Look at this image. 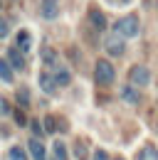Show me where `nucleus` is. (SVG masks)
Listing matches in <instances>:
<instances>
[{
    "mask_svg": "<svg viewBox=\"0 0 158 160\" xmlns=\"http://www.w3.org/2000/svg\"><path fill=\"white\" fill-rule=\"evenodd\" d=\"M114 35H118L121 40L124 37H136L138 35V18L136 15H126L114 25Z\"/></svg>",
    "mask_w": 158,
    "mask_h": 160,
    "instance_id": "obj_1",
    "label": "nucleus"
},
{
    "mask_svg": "<svg viewBox=\"0 0 158 160\" xmlns=\"http://www.w3.org/2000/svg\"><path fill=\"white\" fill-rule=\"evenodd\" d=\"M94 79H97V84H101V86L114 84V79H116V69L111 67V62H106V59H99V62H97Z\"/></svg>",
    "mask_w": 158,
    "mask_h": 160,
    "instance_id": "obj_2",
    "label": "nucleus"
},
{
    "mask_svg": "<svg viewBox=\"0 0 158 160\" xmlns=\"http://www.w3.org/2000/svg\"><path fill=\"white\" fill-rule=\"evenodd\" d=\"M129 81L134 84V86H148V81H151V72H148V67H131V72H129Z\"/></svg>",
    "mask_w": 158,
    "mask_h": 160,
    "instance_id": "obj_3",
    "label": "nucleus"
},
{
    "mask_svg": "<svg viewBox=\"0 0 158 160\" xmlns=\"http://www.w3.org/2000/svg\"><path fill=\"white\" fill-rule=\"evenodd\" d=\"M104 47H106V52H109L111 57H121L124 49H126V44H124V40H121L118 35H109L106 42H104Z\"/></svg>",
    "mask_w": 158,
    "mask_h": 160,
    "instance_id": "obj_4",
    "label": "nucleus"
},
{
    "mask_svg": "<svg viewBox=\"0 0 158 160\" xmlns=\"http://www.w3.org/2000/svg\"><path fill=\"white\" fill-rule=\"evenodd\" d=\"M40 15H42L45 20H55V18L59 15V0H42Z\"/></svg>",
    "mask_w": 158,
    "mask_h": 160,
    "instance_id": "obj_5",
    "label": "nucleus"
},
{
    "mask_svg": "<svg viewBox=\"0 0 158 160\" xmlns=\"http://www.w3.org/2000/svg\"><path fill=\"white\" fill-rule=\"evenodd\" d=\"M30 155H32V160H47V150H45V145H42V140L37 138H30Z\"/></svg>",
    "mask_w": 158,
    "mask_h": 160,
    "instance_id": "obj_6",
    "label": "nucleus"
},
{
    "mask_svg": "<svg viewBox=\"0 0 158 160\" xmlns=\"http://www.w3.org/2000/svg\"><path fill=\"white\" fill-rule=\"evenodd\" d=\"M89 22L94 25V30H104V27H106V18H104V12L97 10V8L89 10Z\"/></svg>",
    "mask_w": 158,
    "mask_h": 160,
    "instance_id": "obj_7",
    "label": "nucleus"
},
{
    "mask_svg": "<svg viewBox=\"0 0 158 160\" xmlns=\"http://www.w3.org/2000/svg\"><path fill=\"white\" fill-rule=\"evenodd\" d=\"M8 64H10L13 69H25L22 52H20V49H10V52H8Z\"/></svg>",
    "mask_w": 158,
    "mask_h": 160,
    "instance_id": "obj_8",
    "label": "nucleus"
},
{
    "mask_svg": "<svg viewBox=\"0 0 158 160\" xmlns=\"http://www.w3.org/2000/svg\"><path fill=\"white\" fill-rule=\"evenodd\" d=\"M40 86H42V91H47V94H55V89H57L55 77H50V74H40Z\"/></svg>",
    "mask_w": 158,
    "mask_h": 160,
    "instance_id": "obj_9",
    "label": "nucleus"
},
{
    "mask_svg": "<svg viewBox=\"0 0 158 160\" xmlns=\"http://www.w3.org/2000/svg\"><path fill=\"white\" fill-rule=\"evenodd\" d=\"M136 160H158V150L153 148V145H146V148L138 150Z\"/></svg>",
    "mask_w": 158,
    "mask_h": 160,
    "instance_id": "obj_10",
    "label": "nucleus"
},
{
    "mask_svg": "<svg viewBox=\"0 0 158 160\" xmlns=\"http://www.w3.org/2000/svg\"><path fill=\"white\" fill-rule=\"evenodd\" d=\"M121 99L129 101V103H138L141 96H138V91L134 89V86H124V89H121Z\"/></svg>",
    "mask_w": 158,
    "mask_h": 160,
    "instance_id": "obj_11",
    "label": "nucleus"
},
{
    "mask_svg": "<svg viewBox=\"0 0 158 160\" xmlns=\"http://www.w3.org/2000/svg\"><path fill=\"white\" fill-rule=\"evenodd\" d=\"M18 47H20V52H27L30 47H32V37H30V32H18Z\"/></svg>",
    "mask_w": 158,
    "mask_h": 160,
    "instance_id": "obj_12",
    "label": "nucleus"
},
{
    "mask_svg": "<svg viewBox=\"0 0 158 160\" xmlns=\"http://www.w3.org/2000/svg\"><path fill=\"white\" fill-rule=\"evenodd\" d=\"M0 79L5 81V84L13 81V67L8 64V59H0Z\"/></svg>",
    "mask_w": 158,
    "mask_h": 160,
    "instance_id": "obj_13",
    "label": "nucleus"
},
{
    "mask_svg": "<svg viewBox=\"0 0 158 160\" xmlns=\"http://www.w3.org/2000/svg\"><path fill=\"white\" fill-rule=\"evenodd\" d=\"M42 62H45L47 67H55V64H57V52H55L52 47H45V49H42Z\"/></svg>",
    "mask_w": 158,
    "mask_h": 160,
    "instance_id": "obj_14",
    "label": "nucleus"
},
{
    "mask_svg": "<svg viewBox=\"0 0 158 160\" xmlns=\"http://www.w3.org/2000/svg\"><path fill=\"white\" fill-rule=\"evenodd\" d=\"M72 81V74L67 72V69H57V74H55V84L57 86H67Z\"/></svg>",
    "mask_w": 158,
    "mask_h": 160,
    "instance_id": "obj_15",
    "label": "nucleus"
},
{
    "mask_svg": "<svg viewBox=\"0 0 158 160\" xmlns=\"http://www.w3.org/2000/svg\"><path fill=\"white\" fill-rule=\"evenodd\" d=\"M8 158H10V160H27V153H25L20 145H13L10 153H8Z\"/></svg>",
    "mask_w": 158,
    "mask_h": 160,
    "instance_id": "obj_16",
    "label": "nucleus"
},
{
    "mask_svg": "<svg viewBox=\"0 0 158 160\" xmlns=\"http://www.w3.org/2000/svg\"><path fill=\"white\" fill-rule=\"evenodd\" d=\"M55 155H57L59 160H69V158H67V148H64V143H62V140L55 143Z\"/></svg>",
    "mask_w": 158,
    "mask_h": 160,
    "instance_id": "obj_17",
    "label": "nucleus"
},
{
    "mask_svg": "<svg viewBox=\"0 0 158 160\" xmlns=\"http://www.w3.org/2000/svg\"><path fill=\"white\" fill-rule=\"evenodd\" d=\"M45 131H47V133H55V131H57V121H55V116H47V118H45Z\"/></svg>",
    "mask_w": 158,
    "mask_h": 160,
    "instance_id": "obj_18",
    "label": "nucleus"
},
{
    "mask_svg": "<svg viewBox=\"0 0 158 160\" xmlns=\"http://www.w3.org/2000/svg\"><path fill=\"white\" fill-rule=\"evenodd\" d=\"M8 32H10V22L5 20V18H0V40L8 37Z\"/></svg>",
    "mask_w": 158,
    "mask_h": 160,
    "instance_id": "obj_19",
    "label": "nucleus"
},
{
    "mask_svg": "<svg viewBox=\"0 0 158 160\" xmlns=\"http://www.w3.org/2000/svg\"><path fill=\"white\" fill-rule=\"evenodd\" d=\"M18 101L22 103V106L30 103V94H27V89H20V91H18Z\"/></svg>",
    "mask_w": 158,
    "mask_h": 160,
    "instance_id": "obj_20",
    "label": "nucleus"
},
{
    "mask_svg": "<svg viewBox=\"0 0 158 160\" xmlns=\"http://www.w3.org/2000/svg\"><path fill=\"white\" fill-rule=\"evenodd\" d=\"M74 153H77L79 160H87V148H84V143H77V145H74Z\"/></svg>",
    "mask_w": 158,
    "mask_h": 160,
    "instance_id": "obj_21",
    "label": "nucleus"
},
{
    "mask_svg": "<svg viewBox=\"0 0 158 160\" xmlns=\"http://www.w3.org/2000/svg\"><path fill=\"white\" fill-rule=\"evenodd\" d=\"M15 123H18V126H25V123H27V118H25L22 111H15Z\"/></svg>",
    "mask_w": 158,
    "mask_h": 160,
    "instance_id": "obj_22",
    "label": "nucleus"
},
{
    "mask_svg": "<svg viewBox=\"0 0 158 160\" xmlns=\"http://www.w3.org/2000/svg\"><path fill=\"white\" fill-rule=\"evenodd\" d=\"M30 126H32V131H35V133H37V136H42V126H40V121H32V123H30Z\"/></svg>",
    "mask_w": 158,
    "mask_h": 160,
    "instance_id": "obj_23",
    "label": "nucleus"
},
{
    "mask_svg": "<svg viewBox=\"0 0 158 160\" xmlns=\"http://www.w3.org/2000/svg\"><path fill=\"white\" fill-rule=\"evenodd\" d=\"M94 160H109V158H106L104 150H97V153H94Z\"/></svg>",
    "mask_w": 158,
    "mask_h": 160,
    "instance_id": "obj_24",
    "label": "nucleus"
},
{
    "mask_svg": "<svg viewBox=\"0 0 158 160\" xmlns=\"http://www.w3.org/2000/svg\"><path fill=\"white\" fill-rule=\"evenodd\" d=\"M0 111H3V113H8V111H10V108H8V103H5L3 99H0Z\"/></svg>",
    "mask_w": 158,
    "mask_h": 160,
    "instance_id": "obj_25",
    "label": "nucleus"
},
{
    "mask_svg": "<svg viewBox=\"0 0 158 160\" xmlns=\"http://www.w3.org/2000/svg\"><path fill=\"white\" fill-rule=\"evenodd\" d=\"M116 160H121V158H116Z\"/></svg>",
    "mask_w": 158,
    "mask_h": 160,
    "instance_id": "obj_26",
    "label": "nucleus"
}]
</instances>
